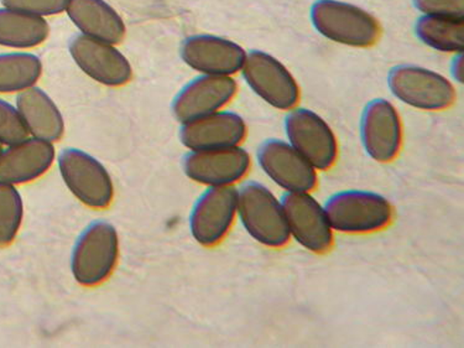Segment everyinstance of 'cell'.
I'll list each match as a JSON object with an SVG mask.
<instances>
[{"label": "cell", "mask_w": 464, "mask_h": 348, "mask_svg": "<svg viewBox=\"0 0 464 348\" xmlns=\"http://www.w3.org/2000/svg\"><path fill=\"white\" fill-rule=\"evenodd\" d=\"M237 211L244 228L256 241L272 248H280L289 242L283 206L260 182L246 181L240 186Z\"/></svg>", "instance_id": "1"}, {"label": "cell", "mask_w": 464, "mask_h": 348, "mask_svg": "<svg viewBox=\"0 0 464 348\" xmlns=\"http://www.w3.org/2000/svg\"><path fill=\"white\" fill-rule=\"evenodd\" d=\"M324 209L331 228L342 233L381 231L392 219L391 202L372 191L336 192L328 198Z\"/></svg>", "instance_id": "2"}, {"label": "cell", "mask_w": 464, "mask_h": 348, "mask_svg": "<svg viewBox=\"0 0 464 348\" xmlns=\"http://www.w3.org/2000/svg\"><path fill=\"white\" fill-rule=\"evenodd\" d=\"M120 242L113 225L96 221L88 225L72 249L71 270L77 283L94 286L103 283L117 265Z\"/></svg>", "instance_id": "3"}, {"label": "cell", "mask_w": 464, "mask_h": 348, "mask_svg": "<svg viewBox=\"0 0 464 348\" xmlns=\"http://www.w3.org/2000/svg\"><path fill=\"white\" fill-rule=\"evenodd\" d=\"M311 20L321 35L343 45L372 46L381 35V26L371 14L358 6L336 0L314 3Z\"/></svg>", "instance_id": "4"}, {"label": "cell", "mask_w": 464, "mask_h": 348, "mask_svg": "<svg viewBox=\"0 0 464 348\" xmlns=\"http://www.w3.org/2000/svg\"><path fill=\"white\" fill-rule=\"evenodd\" d=\"M59 169L64 184L76 198L92 208H106L114 196L110 172L92 155L80 149H64L59 155Z\"/></svg>", "instance_id": "5"}, {"label": "cell", "mask_w": 464, "mask_h": 348, "mask_svg": "<svg viewBox=\"0 0 464 348\" xmlns=\"http://www.w3.org/2000/svg\"><path fill=\"white\" fill-rule=\"evenodd\" d=\"M388 84L398 100L419 110L441 111L455 102V89L450 81L422 67L396 66L389 72Z\"/></svg>", "instance_id": "6"}, {"label": "cell", "mask_w": 464, "mask_h": 348, "mask_svg": "<svg viewBox=\"0 0 464 348\" xmlns=\"http://www.w3.org/2000/svg\"><path fill=\"white\" fill-rule=\"evenodd\" d=\"M285 133L291 147L318 170H327L336 161L337 140L330 126L313 111L297 108L285 118Z\"/></svg>", "instance_id": "7"}, {"label": "cell", "mask_w": 464, "mask_h": 348, "mask_svg": "<svg viewBox=\"0 0 464 348\" xmlns=\"http://www.w3.org/2000/svg\"><path fill=\"white\" fill-rule=\"evenodd\" d=\"M237 198L232 185L211 186L199 196L189 214V229L199 245L213 246L226 237L235 221Z\"/></svg>", "instance_id": "8"}, {"label": "cell", "mask_w": 464, "mask_h": 348, "mask_svg": "<svg viewBox=\"0 0 464 348\" xmlns=\"http://www.w3.org/2000/svg\"><path fill=\"white\" fill-rule=\"evenodd\" d=\"M242 71L250 89L270 106L286 111L295 107L299 101L296 81L276 57L263 52L249 53Z\"/></svg>", "instance_id": "9"}, {"label": "cell", "mask_w": 464, "mask_h": 348, "mask_svg": "<svg viewBox=\"0 0 464 348\" xmlns=\"http://www.w3.org/2000/svg\"><path fill=\"white\" fill-rule=\"evenodd\" d=\"M290 236L314 253H326L334 242L324 209L308 192H287L281 198Z\"/></svg>", "instance_id": "10"}, {"label": "cell", "mask_w": 464, "mask_h": 348, "mask_svg": "<svg viewBox=\"0 0 464 348\" xmlns=\"http://www.w3.org/2000/svg\"><path fill=\"white\" fill-rule=\"evenodd\" d=\"M69 50L80 69L97 82L120 87L133 76L127 57L111 44L79 34L70 40Z\"/></svg>", "instance_id": "11"}, {"label": "cell", "mask_w": 464, "mask_h": 348, "mask_svg": "<svg viewBox=\"0 0 464 348\" xmlns=\"http://www.w3.org/2000/svg\"><path fill=\"white\" fill-rule=\"evenodd\" d=\"M256 159L267 177L287 191L308 192L317 184L313 165L285 141H264L257 148Z\"/></svg>", "instance_id": "12"}, {"label": "cell", "mask_w": 464, "mask_h": 348, "mask_svg": "<svg viewBox=\"0 0 464 348\" xmlns=\"http://www.w3.org/2000/svg\"><path fill=\"white\" fill-rule=\"evenodd\" d=\"M237 92L230 76L202 74L186 84L172 101V113L182 124L218 111Z\"/></svg>", "instance_id": "13"}, {"label": "cell", "mask_w": 464, "mask_h": 348, "mask_svg": "<svg viewBox=\"0 0 464 348\" xmlns=\"http://www.w3.org/2000/svg\"><path fill=\"white\" fill-rule=\"evenodd\" d=\"M249 167V154L238 145L209 150H191L182 160V168L188 179L208 186L235 184L246 177Z\"/></svg>", "instance_id": "14"}, {"label": "cell", "mask_w": 464, "mask_h": 348, "mask_svg": "<svg viewBox=\"0 0 464 348\" xmlns=\"http://www.w3.org/2000/svg\"><path fill=\"white\" fill-rule=\"evenodd\" d=\"M365 153L375 161L389 163L401 151L402 131L398 111L388 101L377 98L365 106L361 121Z\"/></svg>", "instance_id": "15"}, {"label": "cell", "mask_w": 464, "mask_h": 348, "mask_svg": "<svg viewBox=\"0 0 464 348\" xmlns=\"http://www.w3.org/2000/svg\"><path fill=\"white\" fill-rule=\"evenodd\" d=\"M179 53L193 70L213 76H230L238 72L246 56L238 44L213 35L188 37Z\"/></svg>", "instance_id": "16"}, {"label": "cell", "mask_w": 464, "mask_h": 348, "mask_svg": "<svg viewBox=\"0 0 464 348\" xmlns=\"http://www.w3.org/2000/svg\"><path fill=\"white\" fill-rule=\"evenodd\" d=\"M246 134V121L235 111H215L184 123L179 140L191 150L237 147Z\"/></svg>", "instance_id": "17"}, {"label": "cell", "mask_w": 464, "mask_h": 348, "mask_svg": "<svg viewBox=\"0 0 464 348\" xmlns=\"http://www.w3.org/2000/svg\"><path fill=\"white\" fill-rule=\"evenodd\" d=\"M55 159V149L50 141L32 138L9 145L0 154V181L25 184L42 177Z\"/></svg>", "instance_id": "18"}, {"label": "cell", "mask_w": 464, "mask_h": 348, "mask_svg": "<svg viewBox=\"0 0 464 348\" xmlns=\"http://www.w3.org/2000/svg\"><path fill=\"white\" fill-rule=\"evenodd\" d=\"M66 12L83 35L111 45L123 40V19L104 0H70Z\"/></svg>", "instance_id": "19"}, {"label": "cell", "mask_w": 464, "mask_h": 348, "mask_svg": "<svg viewBox=\"0 0 464 348\" xmlns=\"http://www.w3.org/2000/svg\"><path fill=\"white\" fill-rule=\"evenodd\" d=\"M16 110L34 138L50 141L60 140L64 131L63 114L49 94L39 87L24 90L16 97Z\"/></svg>", "instance_id": "20"}, {"label": "cell", "mask_w": 464, "mask_h": 348, "mask_svg": "<svg viewBox=\"0 0 464 348\" xmlns=\"http://www.w3.org/2000/svg\"><path fill=\"white\" fill-rule=\"evenodd\" d=\"M49 24L42 16L0 8V46L32 49L49 36Z\"/></svg>", "instance_id": "21"}, {"label": "cell", "mask_w": 464, "mask_h": 348, "mask_svg": "<svg viewBox=\"0 0 464 348\" xmlns=\"http://www.w3.org/2000/svg\"><path fill=\"white\" fill-rule=\"evenodd\" d=\"M415 33L425 45L439 50V52H463V18L425 15L416 23Z\"/></svg>", "instance_id": "22"}, {"label": "cell", "mask_w": 464, "mask_h": 348, "mask_svg": "<svg viewBox=\"0 0 464 348\" xmlns=\"http://www.w3.org/2000/svg\"><path fill=\"white\" fill-rule=\"evenodd\" d=\"M42 72V61L34 53H0V93L22 92L30 89Z\"/></svg>", "instance_id": "23"}, {"label": "cell", "mask_w": 464, "mask_h": 348, "mask_svg": "<svg viewBox=\"0 0 464 348\" xmlns=\"http://www.w3.org/2000/svg\"><path fill=\"white\" fill-rule=\"evenodd\" d=\"M23 214L19 191L12 184L0 181V246L14 241L22 225Z\"/></svg>", "instance_id": "24"}, {"label": "cell", "mask_w": 464, "mask_h": 348, "mask_svg": "<svg viewBox=\"0 0 464 348\" xmlns=\"http://www.w3.org/2000/svg\"><path fill=\"white\" fill-rule=\"evenodd\" d=\"M28 134L19 111L6 101L0 100V144L20 143L28 138Z\"/></svg>", "instance_id": "25"}, {"label": "cell", "mask_w": 464, "mask_h": 348, "mask_svg": "<svg viewBox=\"0 0 464 348\" xmlns=\"http://www.w3.org/2000/svg\"><path fill=\"white\" fill-rule=\"evenodd\" d=\"M5 8L18 10L36 16L60 14L69 5L70 0H0Z\"/></svg>", "instance_id": "26"}, {"label": "cell", "mask_w": 464, "mask_h": 348, "mask_svg": "<svg viewBox=\"0 0 464 348\" xmlns=\"http://www.w3.org/2000/svg\"><path fill=\"white\" fill-rule=\"evenodd\" d=\"M415 6L426 15L463 18L464 0H415Z\"/></svg>", "instance_id": "27"}, {"label": "cell", "mask_w": 464, "mask_h": 348, "mask_svg": "<svg viewBox=\"0 0 464 348\" xmlns=\"http://www.w3.org/2000/svg\"><path fill=\"white\" fill-rule=\"evenodd\" d=\"M452 76L455 77L459 82L463 81V57L462 53H459V56L456 57L452 63Z\"/></svg>", "instance_id": "28"}, {"label": "cell", "mask_w": 464, "mask_h": 348, "mask_svg": "<svg viewBox=\"0 0 464 348\" xmlns=\"http://www.w3.org/2000/svg\"><path fill=\"white\" fill-rule=\"evenodd\" d=\"M2 151H3L2 144H0V154H2Z\"/></svg>", "instance_id": "29"}]
</instances>
